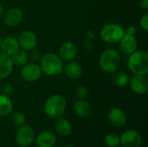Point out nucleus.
Listing matches in <instances>:
<instances>
[{
    "instance_id": "obj_33",
    "label": "nucleus",
    "mask_w": 148,
    "mask_h": 147,
    "mask_svg": "<svg viewBox=\"0 0 148 147\" xmlns=\"http://www.w3.org/2000/svg\"><path fill=\"white\" fill-rule=\"evenodd\" d=\"M1 42H2V38H1V36H0V47H1Z\"/></svg>"
},
{
    "instance_id": "obj_30",
    "label": "nucleus",
    "mask_w": 148,
    "mask_h": 147,
    "mask_svg": "<svg viewBox=\"0 0 148 147\" xmlns=\"http://www.w3.org/2000/svg\"><path fill=\"white\" fill-rule=\"evenodd\" d=\"M140 6L142 9H144V10H148V0H140Z\"/></svg>"
},
{
    "instance_id": "obj_26",
    "label": "nucleus",
    "mask_w": 148,
    "mask_h": 147,
    "mask_svg": "<svg viewBox=\"0 0 148 147\" xmlns=\"http://www.w3.org/2000/svg\"><path fill=\"white\" fill-rule=\"evenodd\" d=\"M75 96L77 97L78 100H85L88 94V88L85 86H78L75 88Z\"/></svg>"
},
{
    "instance_id": "obj_24",
    "label": "nucleus",
    "mask_w": 148,
    "mask_h": 147,
    "mask_svg": "<svg viewBox=\"0 0 148 147\" xmlns=\"http://www.w3.org/2000/svg\"><path fill=\"white\" fill-rule=\"evenodd\" d=\"M104 141L108 147H117L120 145V136L115 133H110L107 134Z\"/></svg>"
},
{
    "instance_id": "obj_23",
    "label": "nucleus",
    "mask_w": 148,
    "mask_h": 147,
    "mask_svg": "<svg viewBox=\"0 0 148 147\" xmlns=\"http://www.w3.org/2000/svg\"><path fill=\"white\" fill-rule=\"evenodd\" d=\"M13 106L9 96L0 94V116H7L12 111Z\"/></svg>"
},
{
    "instance_id": "obj_7",
    "label": "nucleus",
    "mask_w": 148,
    "mask_h": 147,
    "mask_svg": "<svg viewBox=\"0 0 148 147\" xmlns=\"http://www.w3.org/2000/svg\"><path fill=\"white\" fill-rule=\"evenodd\" d=\"M42 71L39 65L36 63H26L23 66L21 69V76L22 78L28 81V82H33L37 80H39L42 76Z\"/></svg>"
},
{
    "instance_id": "obj_4",
    "label": "nucleus",
    "mask_w": 148,
    "mask_h": 147,
    "mask_svg": "<svg viewBox=\"0 0 148 147\" xmlns=\"http://www.w3.org/2000/svg\"><path fill=\"white\" fill-rule=\"evenodd\" d=\"M121 55L118 51L108 49L104 50L99 59V63L101 68L107 73H114L119 69L121 65Z\"/></svg>"
},
{
    "instance_id": "obj_29",
    "label": "nucleus",
    "mask_w": 148,
    "mask_h": 147,
    "mask_svg": "<svg viewBox=\"0 0 148 147\" xmlns=\"http://www.w3.org/2000/svg\"><path fill=\"white\" fill-rule=\"evenodd\" d=\"M40 56H42V55H41V52H40L39 50L36 49H34L31 50V57H32L34 60H38V59H40Z\"/></svg>"
},
{
    "instance_id": "obj_11",
    "label": "nucleus",
    "mask_w": 148,
    "mask_h": 147,
    "mask_svg": "<svg viewBox=\"0 0 148 147\" xmlns=\"http://www.w3.org/2000/svg\"><path fill=\"white\" fill-rule=\"evenodd\" d=\"M23 18V11L16 7H13L3 14V23L9 27L18 25Z\"/></svg>"
},
{
    "instance_id": "obj_21",
    "label": "nucleus",
    "mask_w": 148,
    "mask_h": 147,
    "mask_svg": "<svg viewBox=\"0 0 148 147\" xmlns=\"http://www.w3.org/2000/svg\"><path fill=\"white\" fill-rule=\"evenodd\" d=\"M112 74H113L112 81H113L114 86H116L118 88H123L128 84L129 76L126 72L117 69L116 71H114Z\"/></svg>"
},
{
    "instance_id": "obj_19",
    "label": "nucleus",
    "mask_w": 148,
    "mask_h": 147,
    "mask_svg": "<svg viewBox=\"0 0 148 147\" xmlns=\"http://www.w3.org/2000/svg\"><path fill=\"white\" fill-rule=\"evenodd\" d=\"M63 70L65 71L67 76L73 80L80 78L82 75V66L78 62L73 61L68 62V63L64 66Z\"/></svg>"
},
{
    "instance_id": "obj_35",
    "label": "nucleus",
    "mask_w": 148,
    "mask_h": 147,
    "mask_svg": "<svg viewBox=\"0 0 148 147\" xmlns=\"http://www.w3.org/2000/svg\"><path fill=\"white\" fill-rule=\"evenodd\" d=\"M1 87H2V86H1V84H0V91H1Z\"/></svg>"
},
{
    "instance_id": "obj_9",
    "label": "nucleus",
    "mask_w": 148,
    "mask_h": 147,
    "mask_svg": "<svg viewBox=\"0 0 148 147\" xmlns=\"http://www.w3.org/2000/svg\"><path fill=\"white\" fill-rule=\"evenodd\" d=\"M17 40L19 46L25 51H31L37 46V37L35 33L30 30L23 31Z\"/></svg>"
},
{
    "instance_id": "obj_28",
    "label": "nucleus",
    "mask_w": 148,
    "mask_h": 147,
    "mask_svg": "<svg viewBox=\"0 0 148 147\" xmlns=\"http://www.w3.org/2000/svg\"><path fill=\"white\" fill-rule=\"evenodd\" d=\"M140 24L144 30H148V13H145L140 21Z\"/></svg>"
},
{
    "instance_id": "obj_27",
    "label": "nucleus",
    "mask_w": 148,
    "mask_h": 147,
    "mask_svg": "<svg viewBox=\"0 0 148 147\" xmlns=\"http://www.w3.org/2000/svg\"><path fill=\"white\" fill-rule=\"evenodd\" d=\"M1 91L3 92V94L10 96L14 93V87L10 83H6L3 87H1Z\"/></svg>"
},
{
    "instance_id": "obj_16",
    "label": "nucleus",
    "mask_w": 148,
    "mask_h": 147,
    "mask_svg": "<svg viewBox=\"0 0 148 147\" xmlns=\"http://www.w3.org/2000/svg\"><path fill=\"white\" fill-rule=\"evenodd\" d=\"M74 110L79 117L87 118L91 115L93 107L86 100H77L74 103Z\"/></svg>"
},
{
    "instance_id": "obj_18",
    "label": "nucleus",
    "mask_w": 148,
    "mask_h": 147,
    "mask_svg": "<svg viewBox=\"0 0 148 147\" xmlns=\"http://www.w3.org/2000/svg\"><path fill=\"white\" fill-rule=\"evenodd\" d=\"M56 143V137L51 132H42L36 138L37 147H54Z\"/></svg>"
},
{
    "instance_id": "obj_25",
    "label": "nucleus",
    "mask_w": 148,
    "mask_h": 147,
    "mask_svg": "<svg viewBox=\"0 0 148 147\" xmlns=\"http://www.w3.org/2000/svg\"><path fill=\"white\" fill-rule=\"evenodd\" d=\"M26 118L25 115L21 112H16L12 115V122L15 126H21L25 124Z\"/></svg>"
},
{
    "instance_id": "obj_2",
    "label": "nucleus",
    "mask_w": 148,
    "mask_h": 147,
    "mask_svg": "<svg viewBox=\"0 0 148 147\" xmlns=\"http://www.w3.org/2000/svg\"><path fill=\"white\" fill-rule=\"evenodd\" d=\"M40 68L48 75H57L63 71L64 63L62 58L55 53H47L41 57Z\"/></svg>"
},
{
    "instance_id": "obj_22",
    "label": "nucleus",
    "mask_w": 148,
    "mask_h": 147,
    "mask_svg": "<svg viewBox=\"0 0 148 147\" xmlns=\"http://www.w3.org/2000/svg\"><path fill=\"white\" fill-rule=\"evenodd\" d=\"M10 60L12 62L13 66H23L24 64H26L29 61V55L27 53V51L23 50V49H18L16 50L15 53H13L11 55H10Z\"/></svg>"
},
{
    "instance_id": "obj_15",
    "label": "nucleus",
    "mask_w": 148,
    "mask_h": 147,
    "mask_svg": "<svg viewBox=\"0 0 148 147\" xmlns=\"http://www.w3.org/2000/svg\"><path fill=\"white\" fill-rule=\"evenodd\" d=\"M20 48L18 40L13 36H6L2 40L0 50L7 55H11Z\"/></svg>"
},
{
    "instance_id": "obj_14",
    "label": "nucleus",
    "mask_w": 148,
    "mask_h": 147,
    "mask_svg": "<svg viewBox=\"0 0 148 147\" xmlns=\"http://www.w3.org/2000/svg\"><path fill=\"white\" fill-rule=\"evenodd\" d=\"M120 43H121V50L124 53L128 54V55L134 52L137 49V46H138L137 40L134 35H132L127 32H125V34L120 40Z\"/></svg>"
},
{
    "instance_id": "obj_10",
    "label": "nucleus",
    "mask_w": 148,
    "mask_h": 147,
    "mask_svg": "<svg viewBox=\"0 0 148 147\" xmlns=\"http://www.w3.org/2000/svg\"><path fill=\"white\" fill-rule=\"evenodd\" d=\"M131 90L137 94H145L148 90V81L146 75H134L129 78Z\"/></svg>"
},
{
    "instance_id": "obj_8",
    "label": "nucleus",
    "mask_w": 148,
    "mask_h": 147,
    "mask_svg": "<svg viewBox=\"0 0 148 147\" xmlns=\"http://www.w3.org/2000/svg\"><path fill=\"white\" fill-rule=\"evenodd\" d=\"M120 144L123 147H140L142 144V137L139 132L129 129L120 137Z\"/></svg>"
},
{
    "instance_id": "obj_34",
    "label": "nucleus",
    "mask_w": 148,
    "mask_h": 147,
    "mask_svg": "<svg viewBox=\"0 0 148 147\" xmlns=\"http://www.w3.org/2000/svg\"><path fill=\"white\" fill-rule=\"evenodd\" d=\"M65 147H76V146H65Z\"/></svg>"
},
{
    "instance_id": "obj_31",
    "label": "nucleus",
    "mask_w": 148,
    "mask_h": 147,
    "mask_svg": "<svg viewBox=\"0 0 148 147\" xmlns=\"http://www.w3.org/2000/svg\"><path fill=\"white\" fill-rule=\"evenodd\" d=\"M127 33H129V34H132V35H134L135 32H136V28L134 26H129L127 29V31H125Z\"/></svg>"
},
{
    "instance_id": "obj_6",
    "label": "nucleus",
    "mask_w": 148,
    "mask_h": 147,
    "mask_svg": "<svg viewBox=\"0 0 148 147\" xmlns=\"http://www.w3.org/2000/svg\"><path fill=\"white\" fill-rule=\"evenodd\" d=\"M35 139V133L31 126L23 125L19 126L16 133V140L18 146L22 147L29 146Z\"/></svg>"
},
{
    "instance_id": "obj_20",
    "label": "nucleus",
    "mask_w": 148,
    "mask_h": 147,
    "mask_svg": "<svg viewBox=\"0 0 148 147\" xmlns=\"http://www.w3.org/2000/svg\"><path fill=\"white\" fill-rule=\"evenodd\" d=\"M55 130L56 132L62 137L69 136L72 132V126L70 122L62 118H58L55 123Z\"/></svg>"
},
{
    "instance_id": "obj_13",
    "label": "nucleus",
    "mask_w": 148,
    "mask_h": 147,
    "mask_svg": "<svg viewBox=\"0 0 148 147\" xmlns=\"http://www.w3.org/2000/svg\"><path fill=\"white\" fill-rule=\"evenodd\" d=\"M108 120L114 126L121 127L126 124L127 118L123 109L120 107H113L108 112Z\"/></svg>"
},
{
    "instance_id": "obj_12",
    "label": "nucleus",
    "mask_w": 148,
    "mask_h": 147,
    "mask_svg": "<svg viewBox=\"0 0 148 147\" xmlns=\"http://www.w3.org/2000/svg\"><path fill=\"white\" fill-rule=\"evenodd\" d=\"M63 62L73 61L77 55V48L75 43L71 42H63L59 49L58 55Z\"/></svg>"
},
{
    "instance_id": "obj_5",
    "label": "nucleus",
    "mask_w": 148,
    "mask_h": 147,
    "mask_svg": "<svg viewBox=\"0 0 148 147\" xmlns=\"http://www.w3.org/2000/svg\"><path fill=\"white\" fill-rule=\"evenodd\" d=\"M124 34L125 29L118 23L105 24L100 31L101 39L108 43L119 42Z\"/></svg>"
},
{
    "instance_id": "obj_3",
    "label": "nucleus",
    "mask_w": 148,
    "mask_h": 147,
    "mask_svg": "<svg viewBox=\"0 0 148 147\" xmlns=\"http://www.w3.org/2000/svg\"><path fill=\"white\" fill-rule=\"evenodd\" d=\"M67 107V101L61 94H54L47 99L44 103V113L51 119L62 117Z\"/></svg>"
},
{
    "instance_id": "obj_17",
    "label": "nucleus",
    "mask_w": 148,
    "mask_h": 147,
    "mask_svg": "<svg viewBox=\"0 0 148 147\" xmlns=\"http://www.w3.org/2000/svg\"><path fill=\"white\" fill-rule=\"evenodd\" d=\"M13 64L10 55L0 51V79L7 78L12 72Z\"/></svg>"
},
{
    "instance_id": "obj_32",
    "label": "nucleus",
    "mask_w": 148,
    "mask_h": 147,
    "mask_svg": "<svg viewBox=\"0 0 148 147\" xmlns=\"http://www.w3.org/2000/svg\"><path fill=\"white\" fill-rule=\"evenodd\" d=\"M3 14H4V10H3V5L0 3V18H2L3 16Z\"/></svg>"
},
{
    "instance_id": "obj_1",
    "label": "nucleus",
    "mask_w": 148,
    "mask_h": 147,
    "mask_svg": "<svg viewBox=\"0 0 148 147\" xmlns=\"http://www.w3.org/2000/svg\"><path fill=\"white\" fill-rule=\"evenodd\" d=\"M127 66L134 75H146L148 73V53L146 50L136 49L130 54Z\"/></svg>"
}]
</instances>
